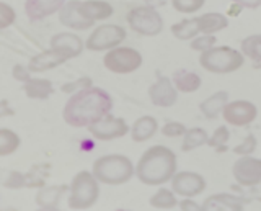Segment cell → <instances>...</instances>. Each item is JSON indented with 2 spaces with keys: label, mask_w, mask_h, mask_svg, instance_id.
<instances>
[{
  "label": "cell",
  "mask_w": 261,
  "mask_h": 211,
  "mask_svg": "<svg viewBox=\"0 0 261 211\" xmlns=\"http://www.w3.org/2000/svg\"><path fill=\"white\" fill-rule=\"evenodd\" d=\"M127 27L137 35L142 36H157L163 30L162 15L149 5L134 7L126 17Z\"/></svg>",
  "instance_id": "7"
},
{
  "label": "cell",
  "mask_w": 261,
  "mask_h": 211,
  "mask_svg": "<svg viewBox=\"0 0 261 211\" xmlns=\"http://www.w3.org/2000/svg\"><path fill=\"white\" fill-rule=\"evenodd\" d=\"M186 131H188V128L183 123H179V121H168V123H165L162 128V134L167 136V137L185 136Z\"/></svg>",
  "instance_id": "39"
},
{
  "label": "cell",
  "mask_w": 261,
  "mask_h": 211,
  "mask_svg": "<svg viewBox=\"0 0 261 211\" xmlns=\"http://www.w3.org/2000/svg\"><path fill=\"white\" fill-rule=\"evenodd\" d=\"M31 74H33V72L30 71V67L28 66H23V64H16V66H13V69H12L13 79H16L21 84L28 82V80L31 79Z\"/></svg>",
  "instance_id": "40"
},
{
  "label": "cell",
  "mask_w": 261,
  "mask_h": 211,
  "mask_svg": "<svg viewBox=\"0 0 261 211\" xmlns=\"http://www.w3.org/2000/svg\"><path fill=\"white\" fill-rule=\"evenodd\" d=\"M80 9L88 20H92L95 23L108 20L114 13L113 5L105 2V0H82Z\"/></svg>",
  "instance_id": "22"
},
{
  "label": "cell",
  "mask_w": 261,
  "mask_h": 211,
  "mask_svg": "<svg viewBox=\"0 0 261 211\" xmlns=\"http://www.w3.org/2000/svg\"><path fill=\"white\" fill-rule=\"evenodd\" d=\"M67 0H27L24 2V13L31 21L44 20L54 13H59Z\"/></svg>",
  "instance_id": "17"
},
{
  "label": "cell",
  "mask_w": 261,
  "mask_h": 211,
  "mask_svg": "<svg viewBox=\"0 0 261 211\" xmlns=\"http://www.w3.org/2000/svg\"><path fill=\"white\" fill-rule=\"evenodd\" d=\"M178 195L175 193L173 189H165L162 186L150 197V206L155 209H171L178 206Z\"/></svg>",
  "instance_id": "28"
},
{
  "label": "cell",
  "mask_w": 261,
  "mask_h": 211,
  "mask_svg": "<svg viewBox=\"0 0 261 211\" xmlns=\"http://www.w3.org/2000/svg\"><path fill=\"white\" fill-rule=\"evenodd\" d=\"M20 144H21V139L15 131H12V129H8V128L0 129V156L2 157H7V156H10V154L16 152L20 148Z\"/></svg>",
  "instance_id": "31"
},
{
  "label": "cell",
  "mask_w": 261,
  "mask_h": 211,
  "mask_svg": "<svg viewBox=\"0 0 261 211\" xmlns=\"http://www.w3.org/2000/svg\"><path fill=\"white\" fill-rule=\"evenodd\" d=\"M179 209H185V211H198L202 209V205H199L198 201H194L193 197H185L181 201L178 203Z\"/></svg>",
  "instance_id": "41"
},
{
  "label": "cell",
  "mask_w": 261,
  "mask_h": 211,
  "mask_svg": "<svg viewBox=\"0 0 261 211\" xmlns=\"http://www.w3.org/2000/svg\"><path fill=\"white\" fill-rule=\"evenodd\" d=\"M243 64L245 54L230 46H214L199 56V66L211 74H232Z\"/></svg>",
  "instance_id": "4"
},
{
  "label": "cell",
  "mask_w": 261,
  "mask_h": 211,
  "mask_svg": "<svg viewBox=\"0 0 261 211\" xmlns=\"http://www.w3.org/2000/svg\"><path fill=\"white\" fill-rule=\"evenodd\" d=\"M49 46L57 50L61 54H64L67 59H73V58H79V56L84 53L85 41L77 33L62 31V33H57L51 38Z\"/></svg>",
  "instance_id": "15"
},
{
  "label": "cell",
  "mask_w": 261,
  "mask_h": 211,
  "mask_svg": "<svg viewBox=\"0 0 261 211\" xmlns=\"http://www.w3.org/2000/svg\"><path fill=\"white\" fill-rule=\"evenodd\" d=\"M242 53L248 58L253 66L261 67V35H250L242 41Z\"/></svg>",
  "instance_id": "29"
},
{
  "label": "cell",
  "mask_w": 261,
  "mask_h": 211,
  "mask_svg": "<svg viewBox=\"0 0 261 211\" xmlns=\"http://www.w3.org/2000/svg\"><path fill=\"white\" fill-rule=\"evenodd\" d=\"M171 189L178 197H198L206 190V180L198 172L191 170H179L171 178Z\"/></svg>",
  "instance_id": "12"
},
{
  "label": "cell",
  "mask_w": 261,
  "mask_h": 211,
  "mask_svg": "<svg viewBox=\"0 0 261 211\" xmlns=\"http://www.w3.org/2000/svg\"><path fill=\"white\" fill-rule=\"evenodd\" d=\"M228 139H230V131H228V128L227 126H217L216 131L212 133V136H209L207 146H211V148H214L217 151H224Z\"/></svg>",
  "instance_id": "33"
},
{
  "label": "cell",
  "mask_w": 261,
  "mask_h": 211,
  "mask_svg": "<svg viewBox=\"0 0 261 211\" xmlns=\"http://www.w3.org/2000/svg\"><path fill=\"white\" fill-rule=\"evenodd\" d=\"M209 141V134L204 128H190L183 136V143H181V151L183 152H191L202 146H207Z\"/></svg>",
  "instance_id": "27"
},
{
  "label": "cell",
  "mask_w": 261,
  "mask_h": 211,
  "mask_svg": "<svg viewBox=\"0 0 261 211\" xmlns=\"http://www.w3.org/2000/svg\"><path fill=\"white\" fill-rule=\"evenodd\" d=\"M171 79H173L178 92H183V93H193L201 87V77L196 74V72L176 71Z\"/></svg>",
  "instance_id": "26"
},
{
  "label": "cell",
  "mask_w": 261,
  "mask_h": 211,
  "mask_svg": "<svg viewBox=\"0 0 261 211\" xmlns=\"http://www.w3.org/2000/svg\"><path fill=\"white\" fill-rule=\"evenodd\" d=\"M199 23V30L201 33L206 35H216L219 31H222L228 27V18L224 13L219 12H209V13H202L198 17Z\"/></svg>",
  "instance_id": "24"
},
{
  "label": "cell",
  "mask_w": 261,
  "mask_h": 211,
  "mask_svg": "<svg viewBox=\"0 0 261 211\" xmlns=\"http://www.w3.org/2000/svg\"><path fill=\"white\" fill-rule=\"evenodd\" d=\"M256 144H258V141H256L255 134H248L240 144L235 146L233 152L237 154V156H251L256 149Z\"/></svg>",
  "instance_id": "37"
},
{
  "label": "cell",
  "mask_w": 261,
  "mask_h": 211,
  "mask_svg": "<svg viewBox=\"0 0 261 211\" xmlns=\"http://www.w3.org/2000/svg\"><path fill=\"white\" fill-rule=\"evenodd\" d=\"M70 185H51V186H41L38 190L36 197H35V203L46 211H53L57 209L61 205L62 198L69 193Z\"/></svg>",
  "instance_id": "18"
},
{
  "label": "cell",
  "mask_w": 261,
  "mask_h": 211,
  "mask_svg": "<svg viewBox=\"0 0 261 211\" xmlns=\"http://www.w3.org/2000/svg\"><path fill=\"white\" fill-rule=\"evenodd\" d=\"M8 113V115H13V110H8V105H7V102L4 100L2 102V113H0V116H5Z\"/></svg>",
  "instance_id": "44"
},
{
  "label": "cell",
  "mask_w": 261,
  "mask_h": 211,
  "mask_svg": "<svg viewBox=\"0 0 261 211\" xmlns=\"http://www.w3.org/2000/svg\"><path fill=\"white\" fill-rule=\"evenodd\" d=\"M159 131V121L152 115H145L137 118L133 126H130V139L134 143H147L157 134Z\"/></svg>",
  "instance_id": "19"
},
{
  "label": "cell",
  "mask_w": 261,
  "mask_h": 211,
  "mask_svg": "<svg viewBox=\"0 0 261 211\" xmlns=\"http://www.w3.org/2000/svg\"><path fill=\"white\" fill-rule=\"evenodd\" d=\"M54 87L49 79L31 77L28 82L23 84V93L31 100H47L53 95Z\"/></svg>",
  "instance_id": "23"
},
{
  "label": "cell",
  "mask_w": 261,
  "mask_h": 211,
  "mask_svg": "<svg viewBox=\"0 0 261 211\" xmlns=\"http://www.w3.org/2000/svg\"><path fill=\"white\" fill-rule=\"evenodd\" d=\"M206 0H171V7L178 13H196L199 12Z\"/></svg>",
  "instance_id": "34"
},
{
  "label": "cell",
  "mask_w": 261,
  "mask_h": 211,
  "mask_svg": "<svg viewBox=\"0 0 261 211\" xmlns=\"http://www.w3.org/2000/svg\"><path fill=\"white\" fill-rule=\"evenodd\" d=\"M2 185L10 190L27 189V175H24V172H20V170H10V172L5 174Z\"/></svg>",
  "instance_id": "32"
},
{
  "label": "cell",
  "mask_w": 261,
  "mask_h": 211,
  "mask_svg": "<svg viewBox=\"0 0 261 211\" xmlns=\"http://www.w3.org/2000/svg\"><path fill=\"white\" fill-rule=\"evenodd\" d=\"M232 175L242 186H255L261 183V159L240 156L232 166Z\"/></svg>",
  "instance_id": "11"
},
{
  "label": "cell",
  "mask_w": 261,
  "mask_h": 211,
  "mask_svg": "<svg viewBox=\"0 0 261 211\" xmlns=\"http://www.w3.org/2000/svg\"><path fill=\"white\" fill-rule=\"evenodd\" d=\"M228 103V92L227 90H217L216 93L209 95L207 99H204L199 105V110L207 120H217Z\"/></svg>",
  "instance_id": "21"
},
{
  "label": "cell",
  "mask_w": 261,
  "mask_h": 211,
  "mask_svg": "<svg viewBox=\"0 0 261 211\" xmlns=\"http://www.w3.org/2000/svg\"><path fill=\"white\" fill-rule=\"evenodd\" d=\"M69 59L64 54H61L57 50L49 46V50H44L38 54H35L28 62V67L33 74H41V72H47L51 69H56L62 66L64 62H67Z\"/></svg>",
  "instance_id": "16"
},
{
  "label": "cell",
  "mask_w": 261,
  "mask_h": 211,
  "mask_svg": "<svg viewBox=\"0 0 261 211\" xmlns=\"http://www.w3.org/2000/svg\"><path fill=\"white\" fill-rule=\"evenodd\" d=\"M258 116V108L253 102L248 100H233L225 105L222 111V118L228 125L243 128L251 125Z\"/></svg>",
  "instance_id": "10"
},
{
  "label": "cell",
  "mask_w": 261,
  "mask_h": 211,
  "mask_svg": "<svg viewBox=\"0 0 261 211\" xmlns=\"http://www.w3.org/2000/svg\"><path fill=\"white\" fill-rule=\"evenodd\" d=\"M100 197V180L88 170H80L73 175L69 189V208L70 209H88L98 201Z\"/></svg>",
  "instance_id": "5"
},
{
  "label": "cell",
  "mask_w": 261,
  "mask_h": 211,
  "mask_svg": "<svg viewBox=\"0 0 261 211\" xmlns=\"http://www.w3.org/2000/svg\"><path fill=\"white\" fill-rule=\"evenodd\" d=\"M92 85H93V82H92V79H90V77H79V79H75V80H72V82L64 84V85L61 87V90H62L64 93H70V95H73V93H77V92H80V90H85V88L92 87Z\"/></svg>",
  "instance_id": "36"
},
{
  "label": "cell",
  "mask_w": 261,
  "mask_h": 211,
  "mask_svg": "<svg viewBox=\"0 0 261 211\" xmlns=\"http://www.w3.org/2000/svg\"><path fill=\"white\" fill-rule=\"evenodd\" d=\"M142 54L130 46H118L106 51L103 66L114 74H133L142 66Z\"/></svg>",
  "instance_id": "8"
},
{
  "label": "cell",
  "mask_w": 261,
  "mask_h": 211,
  "mask_svg": "<svg viewBox=\"0 0 261 211\" xmlns=\"http://www.w3.org/2000/svg\"><path fill=\"white\" fill-rule=\"evenodd\" d=\"M57 15H59L61 25L70 28L72 31H85L95 25V21L88 20L82 12L80 0H67Z\"/></svg>",
  "instance_id": "14"
},
{
  "label": "cell",
  "mask_w": 261,
  "mask_h": 211,
  "mask_svg": "<svg viewBox=\"0 0 261 211\" xmlns=\"http://www.w3.org/2000/svg\"><path fill=\"white\" fill-rule=\"evenodd\" d=\"M175 152L167 146H152L139 157L136 164V175L142 183L149 186H160L171 182L178 172Z\"/></svg>",
  "instance_id": "2"
},
{
  "label": "cell",
  "mask_w": 261,
  "mask_h": 211,
  "mask_svg": "<svg viewBox=\"0 0 261 211\" xmlns=\"http://www.w3.org/2000/svg\"><path fill=\"white\" fill-rule=\"evenodd\" d=\"M16 20V12L7 2H0V30H5Z\"/></svg>",
  "instance_id": "38"
},
{
  "label": "cell",
  "mask_w": 261,
  "mask_h": 211,
  "mask_svg": "<svg viewBox=\"0 0 261 211\" xmlns=\"http://www.w3.org/2000/svg\"><path fill=\"white\" fill-rule=\"evenodd\" d=\"M92 172L100 183L124 185L136 175V166L124 154H106L93 162Z\"/></svg>",
  "instance_id": "3"
},
{
  "label": "cell",
  "mask_w": 261,
  "mask_h": 211,
  "mask_svg": "<svg viewBox=\"0 0 261 211\" xmlns=\"http://www.w3.org/2000/svg\"><path fill=\"white\" fill-rule=\"evenodd\" d=\"M245 201L240 197L230 193H214L202 201V209H227V211H242Z\"/></svg>",
  "instance_id": "20"
},
{
  "label": "cell",
  "mask_w": 261,
  "mask_h": 211,
  "mask_svg": "<svg viewBox=\"0 0 261 211\" xmlns=\"http://www.w3.org/2000/svg\"><path fill=\"white\" fill-rule=\"evenodd\" d=\"M232 2L240 4L243 9H258V7H261V0H232Z\"/></svg>",
  "instance_id": "42"
},
{
  "label": "cell",
  "mask_w": 261,
  "mask_h": 211,
  "mask_svg": "<svg viewBox=\"0 0 261 211\" xmlns=\"http://www.w3.org/2000/svg\"><path fill=\"white\" fill-rule=\"evenodd\" d=\"M217 43V38L214 35H206V33H199L196 38L191 39V50L196 51V53H204L211 50V48H214Z\"/></svg>",
  "instance_id": "35"
},
{
  "label": "cell",
  "mask_w": 261,
  "mask_h": 211,
  "mask_svg": "<svg viewBox=\"0 0 261 211\" xmlns=\"http://www.w3.org/2000/svg\"><path fill=\"white\" fill-rule=\"evenodd\" d=\"M201 33L198 17L196 18H185L179 20L171 25V35H173L179 41H191L193 38H196Z\"/></svg>",
  "instance_id": "25"
},
{
  "label": "cell",
  "mask_w": 261,
  "mask_h": 211,
  "mask_svg": "<svg viewBox=\"0 0 261 211\" xmlns=\"http://www.w3.org/2000/svg\"><path fill=\"white\" fill-rule=\"evenodd\" d=\"M88 133L98 141H113L130 133V128L124 118L114 116L111 113L93 121L88 128Z\"/></svg>",
  "instance_id": "9"
},
{
  "label": "cell",
  "mask_w": 261,
  "mask_h": 211,
  "mask_svg": "<svg viewBox=\"0 0 261 211\" xmlns=\"http://www.w3.org/2000/svg\"><path fill=\"white\" fill-rule=\"evenodd\" d=\"M51 174V166L49 164H39L33 166L27 174V189H41L46 185V180Z\"/></svg>",
  "instance_id": "30"
},
{
  "label": "cell",
  "mask_w": 261,
  "mask_h": 211,
  "mask_svg": "<svg viewBox=\"0 0 261 211\" xmlns=\"http://www.w3.org/2000/svg\"><path fill=\"white\" fill-rule=\"evenodd\" d=\"M149 99L152 105L160 108L173 107L178 100V88L173 82V79L162 76L149 87Z\"/></svg>",
  "instance_id": "13"
},
{
  "label": "cell",
  "mask_w": 261,
  "mask_h": 211,
  "mask_svg": "<svg viewBox=\"0 0 261 211\" xmlns=\"http://www.w3.org/2000/svg\"><path fill=\"white\" fill-rule=\"evenodd\" d=\"M113 110L111 95L101 87H88L73 93L62 108L64 121L72 128H88Z\"/></svg>",
  "instance_id": "1"
},
{
  "label": "cell",
  "mask_w": 261,
  "mask_h": 211,
  "mask_svg": "<svg viewBox=\"0 0 261 211\" xmlns=\"http://www.w3.org/2000/svg\"><path fill=\"white\" fill-rule=\"evenodd\" d=\"M126 30L116 23H103L93 28L92 33L85 39V48L93 53H106L118 48L126 41Z\"/></svg>",
  "instance_id": "6"
},
{
  "label": "cell",
  "mask_w": 261,
  "mask_h": 211,
  "mask_svg": "<svg viewBox=\"0 0 261 211\" xmlns=\"http://www.w3.org/2000/svg\"><path fill=\"white\" fill-rule=\"evenodd\" d=\"M243 9V7L240 4H237V2H232L230 5V9H228V13L232 15V17H237V15H240V10Z\"/></svg>",
  "instance_id": "43"
}]
</instances>
